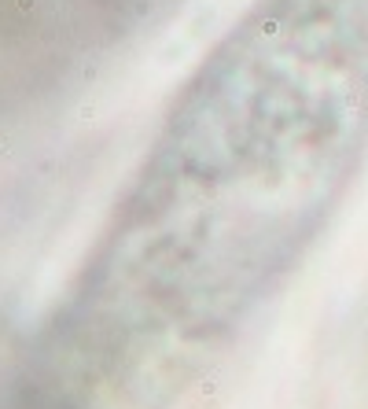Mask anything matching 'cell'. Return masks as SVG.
<instances>
[{"label": "cell", "instance_id": "obj_1", "mask_svg": "<svg viewBox=\"0 0 368 409\" xmlns=\"http://www.w3.org/2000/svg\"><path fill=\"white\" fill-rule=\"evenodd\" d=\"M368 155V0H251L177 85L11 409H181L328 233Z\"/></svg>", "mask_w": 368, "mask_h": 409}, {"label": "cell", "instance_id": "obj_2", "mask_svg": "<svg viewBox=\"0 0 368 409\" xmlns=\"http://www.w3.org/2000/svg\"><path fill=\"white\" fill-rule=\"evenodd\" d=\"M181 0H0V118L70 89L166 22Z\"/></svg>", "mask_w": 368, "mask_h": 409}, {"label": "cell", "instance_id": "obj_3", "mask_svg": "<svg viewBox=\"0 0 368 409\" xmlns=\"http://www.w3.org/2000/svg\"><path fill=\"white\" fill-rule=\"evenodd\" d=\"M18 358L22 347H11L4 328H0V409H11V394H15V376H18Z\"/></svg>", "mask_w": 368, "mask_h": 409}]
</instances>
